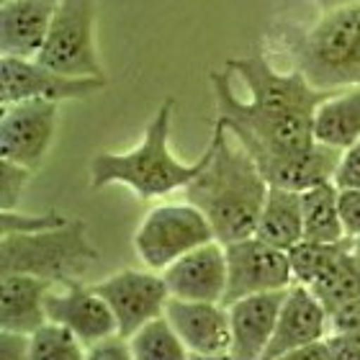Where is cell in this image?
<instances>
[{
  "label": "cell",
  "mask_w": 360,
  "mask_h": 360,
  "mask_svg": "<svg viewBox=\"0 0 360 360\" xmlns=\"http://www.w3.org/2000/svg\"><path fill=\"white\" fill-rule=\"evenodd\" d=\"M209 80L217 119L250 152L260 173L316 144L314 111L330 93L316 90L299 70L283 72L263 54H252L229 60Z\"/></svg>",
  "instance_id": "6da1fadb"
},
{
  "label": "cell",
  "mask_w": 360,
  "mask_h": 360,
  "mask_svg": "<svg viewBox=\"0 0 360 360\" xmlns=\"http://www.w3.org/2000/svg\"><path fill=\"white\" fill-rule=\"evenodd\" d=\"M268 191V180L255 160L234 139L224 121L217 119L209 147L203 150L201 173L183 191L186 201L201 209L217 240L229 245L255 234Z\"/></svg>",
  "instance_id": "7a4b0ae2"
},
{
  "label": "cell",
  "mask_w": 360,
  "mask_h": 360,
  "mask_svg": "<svg viewBox=\"0 0 360 360\" xmlns=\"http://www.w3.org/2000/svg\"><path fill=\"white\" fill-rule=\"evenodd\" d=\"M175 101L165 98L152 113L142 142L127 152H98L90 160V188L127 186L139 198H165L175 191H186L188 183L201 173L203 155L195 162H183L170 150Z\"/></svg>",
  "instance_id": "3957f363"
},
{
  "label": "cell",
  "mask_w": 360,
  "mask_h": 360,
  "mask_svg": "<svg viewBox=\"0 0 360 360\" xmlns=\"http://www.w3.org/2000/svg\"><path fill=\"white\" fill-rule=\"evenodd\" d=\"M293 70L330 96L360 88V3L327 8L296 39Z\"/></svg>",
  "instance_id": "277c9868"
},
{
  "label": "cell",
  "mask_w": 360,
  "mask_h": 360,
  "mask_svg": "<svg viewBox=\"0 0 360 360\" xmlns=\"http://www.w3.org/2000/svg\"><path fill=\"white\" fill-rule=\"evenodd\" d=\"M101 252L88 234L83 219H70L57 229L37 234L0 237V276H34L52 285L83 281Z\"/></svg>",
  "instance_id": "5b68a950"
},
{
  "label": "cell",
  "mask_w": 360,
  "mask_h": 360,
  "mask_svg": "<svg viewBox=\"0 0 360 360\" xmlns=\"http://www.w3.org/2000/svg\"><path fill=\"white\" fill-rule=\"evenodd\" d=\"M217 240L209 219L193 203H160L152 206L134 232V252L150 270L165 268Z\"/></svg>",
  "instance_id": "8992f818"
},
{
  "label": "cell",
  "mask_w": 360,
  "mask_h": 360,
  "mask_svg": "<svg viewBox=\"0 0 360 360\" xmlns=\"http://www.w3.org/2000/svg\"><path fill=\"white\" fill-rule=\"evenodd\" d=\"M98 0H60L37 60L68 77H105L96 49Z\"/></svg>",
  "instance_id": "52a82bcc"
},
{
  "label": "cell",
  "mask_w": 360,
  "mask_h": 360,
  "mask_svg": "<svg viewBox=\"0 0 360 360\" xmlns=\"http://www.w3.org/2000/svg\"><path fill=\"white\" fill-rule=\"evenodd\" d=\"M226 250V296L224 304H234L248 296L273 291H288L293 285L288 252L270 248L257 237L224 245Z\"/></svg>",
  "instance_id": "ba28073f"
},
{
  "label": "cell",
  "mask_w": 360,
  "mask_h": 360,
  "mask_svg": "<svg viewBox=\"0 0 360 360\" xmlns=\"http://www.w3.org/2000/svg\"><path fill=\"white\" fill-rule=\"evenodd\" d=\"M60 124V103L23 101L3 105L0 116V160L15 162L37 173L52 150Z\"/></svg>",
  "instance_id": "9c48e42d"
},
{
  "label": "cell",
  "mask_w": 360,
  "mask_h": 360,
  "mask_svg": "<svg viewBox=\"0 0 360 360\" xmlns=\"http://www.w3.org/2000/svg\"><path fill=\"white\" fill-rule=\"evenodd\" d=\"M105 88V77H68L39 60L0 57V105L23 101H83Z\"/></svg>",
  "instance_id": "30bf717a"
},
{
  "label": "cell",
  "mask_w": 360,
  "mask_h": 360,
  "mask_svg": "<svg viewBox=\"0 0 360 360\" xmlns=\"http://www.w3.org/2000/svg\"><path fill=\"white\" fill-rule=\"evenodd\" d=\"M93 288L111 307L121 338H131L147 322L162 316L167 301H170V291H167L162 273L150 268L119 270V273L93 283Z\"/></svg>",
  "instance_id": "8fae6325"
},
{
  "label": "cell",
  "mask_w": 360,
  "mask_h": 360,
  "mask_svg": "<svg viewBox=\"0 0 360 360\" xmlns=\"http://www.w3.org/2000/svg\"><path fill=\"white\" fill-rule=\"evenodd\" d=\"M46 319L70 330L85 347L119 335V324L105 299L83 281L52 285L46 296Z\"/></svg>",
  "instance_id": "7c38bea8"
},
{
  "label": "cell",
  "mask_w": 360,
  "mask_h": 360,
  "mask_svg": "<svg viewBox=\"0 0 360 360\" xmlns=\"http://www.w3.org/2000/svg\"><path fill=\"white\" fill-rule=\"evenodd\" d=\"M170 299L178 301H217L226 296V250L219 240L195 248L162 270Z\"/></svg>",
  "instance_id": "4fadbf2b"
},
{
  "label": "cell",
  "mask_w": 360,
  "mask_h": 360,
  "mask_svg": "<svg viewBox=\"0 0 360 360\" xmlns=\"http://www.w3.org/2000/svg\"><path fill=\"white\" fill-rule=\"evenodd\" d=\"M327 338H330V311L307 285L293 283L285 293L276 332H273V340L263 360H276L291 350L307 347L311 342H322Z\"/></svg>",
  "instance_id": "5bb4252c"
},
{
  "label": "cell",
  "mask_w": 360,
  "mask_h": 360,
  "mask_svg": "<svg viewBox=\"0 0 360 360\" xmlns=\"http://www.w3.org/2000/svg\"><path fill=\"white\" fill-rule=\"evenodd\" d=\"M167 322L186 342L191 355L229 353L232 327L229 309L217 301H178L170 299L165 309Z\"/></svg>",
  "instance_id": "9a60e30c"
},
{
  "label": "cell",
  "mask_w": 360,
  "mask_h": 360,
  "mask_svg": "<svg viewBox=\"0 0 360 360\" xmlns=\"http://www.w3.org/2000/svg\"><path fill=\"white\" fill-rule=\"evenodd\" d=\"M60 0H0L3 57L37 60L46 44Z\"/></svg>",
  "instance_id": "2e32d148"
},
{
  "label": "cell",
  "mask_w": 360,
  "mask_h": 360,
  "mask_svg": "<svg viewBox=\"0 0 360 360\" xmlns=\"http://www.w3.org/2000/svg\"><path fill=\"white\" fill-rule=\"evenodd\" d=\"M288 291L257 293L229 304V327H232V345L229 353L234 360H263L273 332H276L278 314Z\"/></svg>",
  "instance_id": "e0dca14e"
},
{
  "label": "cell",
  "mask_w": 360,
  "mask_h": 360,
  "mask_svg": "<svg viewBox=\"0 0 360 360\" xmlns=\"http://www.w3.org/2000/svg\"><path fill=\"white\" fill-rule=\"evenodd\" d=\"M52 291L49 281L34 276H0V330L34 335L44 327L46 296Z\"/></svg>",
  "instance_id": "ac0fdd59"
},
{
  "label": "cell",
  "mask_w": 360,
  "mask_h": 360,
  "mask_svg": "<svg viewBox=\"0 0 360 360\" xmlns=\"http://www.w3.org/2000/svg\"><path fill=\"white\" fill-rule=\"evenodd\" d=\"M252 237L283 252L304 242V206H301L299 191L270 188Z\"/></svg>",
  "instance_id": "d6986e66"
},
{
  "label": "cell",
  "mask_w": 360,
  "mask_h": 360,
  "mask_svg": "<svg viewBox=\"0 0 360 360\" xmlns=\"http://www.w3.org/2000/svg\"><path fill=\"white\" fill-rule=\"evenodd\" d=\"M314 139L338 152L360 142V88L335 93L319 103L314 111Z\"/></svg>",
  "instance_id": "ffe728a7"
},
{
  "label": "cell",
  "mask_w": 360,
  "mask_h": 360,
  "mask_svg": "<svg viewBox=\"0 0 360 360\" xmlns=\"http://www.w3.org/2000/svg\"><path fill=\"white\" fill-rule=\"evenodd\" d=\"M304 206V240L309 242H345V224L340 214V188L335 183H322L301 193Z\"/></svg>",
  "instance_id": "44dd1931"
},
{
  "label": "cell",
  "mask_w": 360,
  "mask_h": 360,
  "mask_svg": "<svg viewBox=\"0 0 360 360\" xmlns=\"http://www.w3.org/2000/svg\"><path fill=\"white\" fill-rule=\"evenodd\" d=\"M309 291L314 293L316 299L322 301V307L327 311H338L340 307H345L347 301H353L360 296V268L355 265V257L350 252V242L347 248L335 257V263L324 270L322 278L314 285H309Z\"/></svg>",
  "instance_id": "7402d4cb"
},
{
  "label": "cell",
  "mask_w": 360,
  "mask_h": 360,
  "mask_svg": "<svg viewBox=\"0 0 360 360\" xmlns=\"http://www.w3.org/2000/svg\"><path fill=\"white\" fill-rule=\"evenodd\" d=\"M127 340L134 360H191V350L173 330V324L167 322L165 314L147 322Z\"/></svg>",
  "instance_id": "603a6c76"
},
{
  "label": "cell",
  "mask_w": 360,
  "mask_h": 360,
  "mask_svg": "<svg viewBox=\"0 0 360 360\" xmlns=\"http://www.w3.org/2000/svg\"><path fill=\"white\" fill-rule=\"evenodd\" d=\"M347 242H335V245H324V242H299L296 248L288 250V260H291L293 283L299 285H314L322 273L335 263V257L347 248Z\"/></svg>",
  "instance_id": "cb8c5ba5"
},
{
  "label": "cell",
  "mask_w": 360,
  "mask_h": 360,
  "mask_svg": "<svg viewBox=\"0 0 360 360\" xmlns=\"http://www.w3.org/2000/svg\"><path fill=\"white\" fill-rule=\"evenodd\" d=\"M31 360H85L88 347L70 330L54 322H46L34 335H29Z\"/></svg>",
  "instance_id": "d4e9b609"
},
{
  "label": "cell",
  "mask_w": 360,
  "mask_h": 360,
  "mask_svg": "<svg viewBox=\"0 0 360 360\" xmlns=\"http://www.w3.org/2000/svg\"><path fill=\"white\" fill-rule=\"evenodd\" d=\"M68 221L70 219L57 209L41 211V214H26V211L18 209L0 211V237H6V234L46 232V229H57V226L68 224Z\"/></svg>",
  "instance_id": "484cf974"
},
{
  "label": "cell",
  "mask_w": 360,
  "mask_h": 360,
  "mask_svg": "<svg viewBox=\"0 0 360 360\" xmlns=\"http://www.w3.org/2000/svg\"><path fill=\"white\" fill-rule=\"evenodd\" d=\"M31 175H34V170H29V167L0 160V211L18 209L21 195L26 191V186H29Z\"/></svg>",
  "instance_id": "4316f807"
},
{
  "label": "cell",
  "mask_w": 360,
  "mask_h": 360,
  "mask_svg": "<svg viewBox=\"0 0 360 360\" xmlns=\"http://www.w3.org/2000/svg\"><path fill=\"white\" fill-rule=\"evenodd\" d=\"M330 335L360 338V296L330 314Z\"/></svg>",
  "instance_id": "83f0119b"
},
{
  "label": "cell",
  "mask_w": 360,
  "mask_h": 360,
  "mask_svg": "<svg viewBox=\"0 0 360 360\" xmlns=\"http://www.w3.org/2000/svg\"><path fill=\"white\" fill-rule=\"evenodd\" d=\"M340 214L345 224L347 240L360 237V191L358 188H340Z\"/></svg>",
  "instance_id": "f1b7e54d"
},
{
  "label": "cell",
  "mask_w": 360,
  "mask_h": 360,
  "mask_svg": "<svg viewBox=\"0 0 360 360\" xmlns=\"http://www.w3.org/2000/svg\"><path fill=\"white\" fill-rule=\"evenodd\" d=\"M335 186L338 188H358L360 191V142L342 152L340 165L335 170Z\"/></svg>",
  "instance_id": "f546056e"
},
{
  "label": "cell",
  "mask_w": 360,
  "mask_h": 360,
  "mask_svg": "<svg viewBox=\"0 0 360 360\" xmlns=\"http://www.w3.org/2000/svg\"><path fill=\"white\" fill-rule=\"evenodd\" d=\"M85 360H134L129 340L121 335H113L108 340H101L96 345L88 347V358Z\"/></svg>",
  "instance_id": "4dcf8cb0"
},
{
  "label": "cell",
  "mask_w": 360,
  "mask_h": 360,
  "mask_svg": "<svg viewBox=\"0 0 360 360\" xmlns=\"http://www.w3.org/2000/svg\"><path fill=\"white\" fill-rule=\"evenodd\" d=\"M0 360H31L29 335L0 330Z\"/></svg>",
  "instance_id": "1f68e13d"
},
{
  "label": "cell",
  "mask_w": 360,
  "mask_h": 360,
  "mask_svg": "<svg viewBox=\"0 0 360 360\" xmlns=\"http://www.w3.org/2000/svg\"><path fill=\"white\" fill-rule=\"evenodd\" d=\"M335 360H360V338H342V335H330L327 338Z\"/></svg>",
  "instance_id": "d6a6232c"
},
{
  "label": "cell",
  "mask_w": 360,
  "mask_h": 360,
  "mask_svg": "<svg viewBox=\"0 0 360 360\" xmlns=\"http://www.w3.org/2000/svg\"><path fill=\"white\" fill-rule=\"evenodd\" d=\"M276 360H335L332 358L330 342L322 340V342H311L307 347H299V350H291V353L281 355Z\"/></svg>",
  "instance_id": "836d02e7"
},
{
  "label": "cell",
  "mask_w": 360,
  "mask_h": 360,
  "mask_svg": "<svg viewBox=\"0 0 360 360\" xmlns=\"http://www.w3.org/2000/svg\"><path fill=\"white\" fill-rule=\"evenodd\" d=\"M191 360H234L232 353H217V355H191Z\"/></svg>",
  "instance_id": "e575fe53"
},
{
  "label": "cell",
  "mask_w": 360,
  "mask_h": 360,
  "mask_svg": "<svg viewBox=\"0 0 360 360\" xmlns=\"http://www.w3.org/2000/svg\"><path fill=\"white\" fill-rule=\"evenodd\" d=\"M350 252H353V257H355V265L360 268V237L350 240Z\"/></svg>",
  "instance_id": "d590c367"
}]
</instances>
